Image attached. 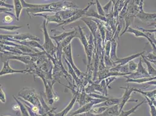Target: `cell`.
I'll use <instances>...</instances> for the list:
<instances>
[{"label":"cell","instance_id":"obj_26","mask_svg":"<svg viewBox=\"0 0 156 116\" xmlns=\"http://www.w3.org/2000/svg\"><path fill=\"white\" fill-rule=\"evenodd\" d=\"M121 102V98H112L108 99L104 103V105L110 106L112 105H116L119 104Z\"/></svg>","mask_w":156,"mask_h":116},{"label":"cell","instance_id":"obj_35","mask_svg":"<svg viewBox=\"0 0 156 116\" xmlns=\"http://www.w3.org/2000/svg\"><path fill=\"white\" fill-rule=\"evenodd\" d=\"M1 7H5V8H9V9H13V8H14V5L8 4L7 3H5V2L1 1Z\"/></svg>","mask_w":156,"mask_h":116},{"label":"cell","instance_id":"obj_37","mask_svg":"<svg viewBox=\"0 0 156 116\" xmlns=\"http://www.w3.org/2000/svg\"><path fill=\"white\" fill-rule=\"evenodd\" d=\"M138 29H139V30L143 31V32H151V33H155V32H156V29H153V30H146V29H144L142 28H140V27H138Z\"/></svg>","mask_w":156,"mask_h":116},{"label":"cell","instance_id":"obj_1","mask_svg":"<svg viewBox=\"0 0 156 116\" xmlns=\"http://www.w3.org/2000/svg\"><path fill=\"white\" fill-rule=\"evenodd\" d=\"M85 28H82L80 26H78V31L79 32V39L84 47L86 57H87V63L86 65L91 64L93 57V54L95 49L94 37L90 33L89 39H87L84 34L83 30Z\"/></svg>","mask_w":156,"mask_h":116},{"label":"cell","instance_id":"obj_20","mask_svg":"<svg viewBox=\"0 0 156 116\" xmlns=\"http://www.w3.org/2000/svg\"><path fill=\"white\" fill-rule=\"evenodd\" d=\"M134 92H137L138 93H140L142 94L143 97H149L150 100H151L153 102L156 101V89L154 90H150V91H144L141 90H138L136 88H134Z\"/></svg>","mask_w":156,"mask_h":116},{"label":"cell","instance_id":"obj_13","mask_svg":"<svg viewBox=\"0 0 156 116\" xmlns=\"http://www.w3.org/2000/svg\"><path fill=\"white\" fill-rule=\"evenodd\" d=\"M79 31L76 30V32L72 34L71 35H70L69 36L67 37L66 39L59 45H57V51L60 52H63V49L65 48V46L69 45L70 44H71L72 40L74 38H78L79 39Z\"/></svg>","mask_w":156,"mask_h":116},{"label":"cell","instance_id":"obj_28","mask_svg":"<svg viewBox=\"0 0 156 116\" xmlns=\"http://www.w3.org/2000/svg\"><path fill=\"white\" fill-rule=\"evenodd\" d=\"M22 26H16V25H9V26H2L0 27V29L4 30H7L9 32H13L20 29Z\"/></svg>","mask_w":156,"mask_h":116},{"label":"cell","instance_id":"obj_31","mask_svg":"<svg viewBox=\"0 0 156 116\" xmlns=\"http://www.w3.org/2000/svg\"><path fill=\"white\" fill-rule=\"evenodd\" d=\"M96 7H97L98 13L102 16H106L107 15L105 13L103 8L101 5L98 0H96Z\"/></svg>","mask_w":156,"mask_h":116},{"label":"cell","instance_id":"obj_10","mask_svg":"<svg viewBox=\"0 0 156 116\" xmlns=\"http://www.w3.org/2000/svg\"><path fill=\"white\" fill-rule=\"evenodd\" d=\"M120 88L124 89L125 90L124 95L121 97V102L119 104V113L122 110V109L125 106V104L128 102H133L132 101H129L131 97V94L133 92H134V88H130L129 85L128 84V86L126 87H121Z\"/></svg>","mask_w":156,"mask_h":116},{"label":"cell","instance_id":"obj_3","mask_svg":"<svg viewBox=\"0 0 156 116\" xmlns=\"http://www.w3.org/2000/svg\"><path fill=\"white\" fill-rule=\"evenodd\" d=\"M1 58L2 62L5 60H16L25 63L26 66L30 65L33 62V59L32 56L12 55L9 53L8 52L2 49H1Z\"/></svg>","mask_w":156,"mask_h":116},{"label":"cell","instance_id":"obj_23","mask_svg":"<svg viewBox=\"0 0 156 116\" xmlns=\"http://www.w3.org/2000/svg\"><path fill=\"white\" fill-rule=\"evenodd\" d=\"M156 80V77L150 78H139V79H131V78H127L126 83H137V84H143L147 82H149L150 81Z\"/></svg>","mask_w":156,"mask_h":116},{"label":"cell","instance_id":"obj_25","mask_svg":"<svg viewBox=\"0 0 156 116\" xmlns=\"http://www.w3.org/2000/svg\"><path fill=\"white\" fill-rule=\"evenodd\" d=\"M145 102H147V101H146V99H145V100H144L143 101L141 102V103H140L139 104H137L136 106H135V107H133V108H132L131 109L129 110H128V111H122H122L120 112L119 115L118 116H129V115H130L131 114L134 113L135 112V111L137 109L138 107H139L140 106H142V105L143 104V103H145Z\"/></svg>","mask_w":156,"mask_h":116},{"label":"cell","instance_id":"obj_30","mask_svg":"<svg viewBox=\"0 0 156 116\" xmlns=\"http://www.w3.org/2000/svg\"><path fill=\"white\" fill-rule=\"evenodd\" d=\"M8 15H6L4 18H3V22L5 23H10L11 22H12L13 20V18H16V17H15L13 14L9 13V12H7Z\"/></svg>","mask_w":156,"mask_h":116},{"label":"cell","instance_id":"obj_43","mask_svg":"<svg viewBox=\"0 0 156 116\" xmlns=\"http://www.w3.org/2000/svg\"><path fill=\"white\" fill-rule=\"evenodd\" d=\"M153 104H154V106H156V101H153Z\"/></svg>","mask_w":156,"mask_h":116},{"label":"cell","instance_id":"obj_36","mask_svg":"<svg viewBox=\"0 0 156 116\" xmlns=\"http://www.w3.org/2000/svg\"><path fill=\"white\" fill-rule=\"evenodd\" d=\"M0 11H1V13H7V12H8L9 11H12V9H9V8H5V7H1Z\"/></svg>","mask_w":156,"mask_h":116},{"label":"cell","instance_id":"obj_6","mask_svg":"<svg viewBox=\"0 0 156 116\" xmlns=\"http://www.w3.org/2000/svg\"><path fill=\"white\" fill-rule=\"evenodd\" d=\"M62 56L64 57L71 64L72 68L76 72L78 77L80 79H82L84 77L85 73L80 71L77 67V66L74 63L73 58H72V53L71 44L65 46V48L63 49V56Z\"/></svg>","mask_w":156,"mask_h":116},{"label":"cell","instance_id":"obj_5","mask_svg":"<svg viewBox=\"0 0 156 116\" xmlns=\"http://www.w3.org/2000/svg\"><path fill=\"white\" fill-rule=\"evenodd\" d=\"M1 39L9 41L10 39H15L18 41H26V40H34L40 42L41 40L37 37L30 33H18L15 34L4 35L1 34Z\"/></svg>","mask_w":156,"mask_h":116},{"label":"cell","instance_id":"obj_39","mask_svg":"<svg viewBox=\"0 0 156 116\" xmlns=\"http://www.w3.org/2000/svg\"><path fill=\"white\" fill-rule=\"evenodd\" d=\"M20 106L19 104H14L12 106V109L14 110H20Z\"/></svg>","mask_w":156,"mask_h":116},{"label":"cell","instance_id":"obj_27","mask_svg":"<svg viewBox=\"0 0 156 116\" xmlns=\"http://www.w3.org/2000/svg\"><path fill=\"white\" fill-rule=\"evenodd\" d=\"M147 102L148 103L150 107V111L151 113V116H156V107L153 104V102L151 100H150L149 97H144Z\"/></svg>","mask_w":156,"mask_h":116},{"label":"cell","instance_id":"obj_22","mask_svg":"<svg viewBox=\"0 0 156 116\" xmlns=\"http://www.w3.org/2000/svg\"><path fill=\"white\" fill-rule=\"evenodd\" d=\"M13 4H14V9L16 13V19L17 20H19L21 12L23 9V7L20 0H13Z\"/></svg>","mask_w":156,"mask_h":116},{"label":"cell","instance_id":"obj_4","mask_svg":"<svg viewBox=\"0 0 156 116\" xmlns=\"http://www.w3.org/2000/svg\"><path fill=\"white\" fill-rule=\"evenodd\" d=\"M18 96L20 98H22L27 101L34 104L37 107L40 105L39 97L34 88L28 87L25 88L18 93Z\"/></svg>","mask_w":156,"mask_h":116},{"label":"cell","instance_id":"obj_34","mask_svg":"<svg viewBox=\"0 0 156 116\" xmlns=\"http://www.w3.org/2000/svg\"><path fill=\"white\" fill-rule=\"evenodd\" d=\"M0 99L1 101L3 103H5L6 102V97H5V94L2 90V88L1 85V89H0Z\"/></svg>","mask_w":156,"mask_h":116},{"label":"cell","instance_id":"obj_40","mask_svg":"<svg viewBox=\"0 0 156 116\" xmlns=\"http://www.w3.org/2000/svg\"><path fill=\"white\" fill-rule=\"evenodd\" d=\"M155 26L156 27V20L155 21L153 22H151L149 24H148V26Z\"/></svg>","mask_w":156,"mask_h":116},{"label":"cell","instance_id":"obj_33","mask_svg":"<svg viewBox=\"0 0 156 116\" xmlns=\"http://www.w3.org/2000/svg\"><path fill=\"white\" fill-rule=\"evenodd\" d=\"M115 80H117V77H110L105 78L106 85H107V87H108V88L111 89V88L110 87V85L111 83H112L113 81H114Z\"/></svg>","mask_w":156,"mask_h":116},{"label":"cell","instance_id":"obj_42","mask_svg":"<svg viewBox=\"0 0 156 116\" xmlns=\"http://www.w3.org/2000/svg\"><path fill=\"white\" fill-rule=\"evenodd\" d=\"M111 1H112V4H113L114 5L115 4V3H116V2L117 1V0H111Z\"/></svg>","mask_w":156,"mask_h":116},{"label":"cell","instance_id":"obj_9","mask_svg":"<svg viewBox=\"0 0 156 116\" xmlns=\"http://www.w3.org/2000/svg\"><path fill=\"white\" fill-rule=\"evenodd\" d=\"M3 66L2 70L0 71V76H3L7 74H13L16 73H21V74H28V69L26 68L25 70H18L13 69L9 66V60H5L3 62Z\"/></svg>","mask_w":156,"mask_h":116},{"label":"cell","instance_id":"obj_46","mask_svg":"<svg viewBox=\"0 0 156 116\" xmlns=\"http://www.w3.org/2000/svg\"><path fill=\"white\" fill-rule=\"evenodd\" d=\"M155 65H156V64H155Z\"/></svg>","mask_w":156,"mask_h":116},{"label":"cell","instance_id":"obj_7","mask_svg":"<svg viewBox=\"0 0 156 116\" xmlns=\"http://www.w3.org/2000/svg\"><path fill=\"white\" fill-rule=\"evenodd\" d=\"M127 78H131V79H139V78H143L153 77H151L148 71L146 70V69L143 67L142 64V59L140 58L139 63L137 64V68L136 71L134 73H132L130 75L125 76Z\"/></svg>","mask_w":156,"mask_h":116},{"label":"cell","instance_id":"obj_17","mask_svg":"<svg viewBox=\"0 0 156 116\" xmlns=\"http://www.w3.org/2000/svg\"><path fill=\"white\" fill-rule=\"evenodd\" d=\"M76 29H74V30H71V31H68V32H62L60 34H59L58 36H50L52 39H54L57 45L60 44L64 39H65L67 37L69 36L70 35H71L72 34L76 32Z\"/></svg>","mask_w":156,"mask_h":116},{"label":"cell","instance_id":"obj_41","mask_svg":"<svg viewBox=\"0 0 156 116\" xmlns=\"http://www.w3.org/2000/svg\"><path fill=\"white\" fill-rule=\"evenodd\" d=\"M54 101H55V102H57V101H58L59 97L57 95H55V96H54Z\"/></svg>","mask_w":156,"mask_h":116},{"label":"cell","instance_id":"obj_11","mask_svg":"<svg viewBox=\"0 0 156 116\" xmlns=\"http://www.w3.org/2000/svg\"><path fill=\"white\" fill-rule=\"evenodd\" d=\"M33 16H41L44 18L47 22V25H48V24L50 23H56L59 25L64 22L63 20L61 19L58 12L55 13L54 15L37 13L34 15Z\"/></svg>","mask_w":156,"mask_h":116},{"label":"cell","instance_id":"obj_32","mask_svg":"<svg viewBox=\"0 0 156 116\" xmlns=\"http://www.w3.org/2000/svg\"><path fill=\"white\" fill-rule=\"evenodd\" d=\"M128 67H129V72L130 73H134L136 71L137 68V64H136L133 60L130 61L128 63Z\"/></svg>","mask_w":156,"mask_h":116},{"label":"cell","instance_id":"obj_24","mask_svg":"<svg viewBox=\"0 0 156 116\" xmlns=\"http://www.w3.org/2000/svg\"><path fill=\"white\" fill-rule=\"evenodd\" d=\"M142 58L143 59V60L144 61V62L145 63V64L147 65V71L149 73L150 75L151 76V77H156V70H155V69L152 66V65L151 64V62L149 61L147 59H146L144 54L142 55Z\"/></svg>","mask_w":156,"mask_h":116},{"label":"cell","instance_id":"obj_29","mask_svg":"<svg viewBox=\"0 0 156 116\" xmlns=\"http://www.w3.org/2000/svg\"><path fill=\"white\" fill-rule=\"evenodd\" d=\"M103 8V9H104L105 14L108 15L110 13L111 11L114 9V5H113L112 1L110 0V1L106 5H105Z\"/></svg>","mask_w":156,"mask_h":116},{"label":"cell","instance_id":"obj_8","mask_svg":"<svg viewBox=\"0 0 156 116\" xmlns=\"http://www.w3.org/2000/svg\"><path fill=\"white\" fill-rule=\"evenodd\" d=\"M94 4H96V2H93V1L90 2L89 3L88 5L85 8L83 9H80V10L78 11V12L76 13L75 15H74L73 16H72L71 18H69V19L65 20L63 23H61L59 25H58L57 26L58 27V26H66V25H69V24H71L72 23H73V22H75V21H76L78 20L81 19L83 18V16H85L86 13L87 12V11L90 9V8L93 5H94Z\"/></svg>","mask_w":156,"mask_h":116},{"label":"cell","instance_id":"obj_45","mask_svg":"<svg viewBox=\"0 0 156 116\" xmlns=\"http://www.w3.org/2000/svg\"><path fill=\"white\" fill-rule=\"evenodd\" d=\"M44 1H49V0H44Z\"/></svg>","mask_w":156,"mask_h":116},{"label":"cell","instance_id":"obj_21","mask_svg":"<svg viewBox=\"0 0 156 116\" xmlns=\"http://www.w3.org/2000/svg\"><path fill=\"white\" fill-rule=\"evenodd\" d=\"M126 32H129V33H131L135 35V37H144L147 39V40H149V37L147 36V34L146 32H143L142 31H140L139 30L137 29H135L133 28H132L131 27H129L128 30H126Z\"/></svg>","mask_w":156,"mask_h":116},{"label":"cell","instance_id":"obj_16","mask_svg":"<svg viewBox=\"0 0 156 116\" xmlns=\"http://www.w3.org/2000/svg\"><path fill=\"white\" fill-rule=\"evenodd\" d=\"M79 10L80 9H71L65 11H59L58 12V13L61 18V19L64 22L65 20L71 18L72 16H73L74 15L77 13Z\"/></svg>","mask_w":156,"mask_h":116},{"label":"cell","instance_id":"obj_2","mask_svg":"<svg viewBox=\"0 0 156 116\" xmlns=\"http://www.w3.org/2000/svg\"><path fill=\"white\" fill-rule=\"evenodd\" d=\"M47 22L46 20H43L41 25L42 32H43L44 37V43L43 45V48H44L45 51L47 53L48 55L51 56L53 58L56 56V52L57 50V46L54 44L52 43V39L49 36L48 32L47 29Z\"/></svg>","mask_w":156,"mask_h":116},{"label":"cell","instance_id":"obj_15","mask_svg":"<svg viewBox=\"0 0 156 116\" xmlns=\"http://www.w3.org/2000/svg\"><path fill=\"white\" fill-rule=\"evenodd\" d=\"M145 53V52L143 51L141 53H136L132 55L129 56L128 57H125L124 58H119L118 60H117V62H115V65L116 66H123V65L128 64L130 61L133 60V59H136V58H139L140 56H141L142 55Z\"/></svg>","mask_w":156,"mask_h":116},{"label":"cell","instance_id":"obj_12","mask_svg":"<svg viewBox=\"0 0 156 116\" xmlns=\"http://www.w3.org/2000/svg\"><path fill=\"white\" fill-rule=\"evenodd\" d=\"M81 20H82L86 26H87L90 31V33L93 35L94 37V40L97 39V35L98 32V25L97 23L94 22L93 20L90 19L89 20L86 19L85 18H82L81 19Z\"/></svg>","mask_w":156,"mask_h":116},{"label":"cell","instance_id":"obj_18","mask_svg":"<svg viewBox=\"0 0 156 116\" xmlns=\"http://www.w3.org/2000/svg\"><path fill=\"white\" fill-rule=\"evenodd\" d=\"M111 41V46L110 58L114 62H117L119 58L117 56V48L118 46V40L115 39H112Z\"/></svg>","mask_w":156,"mask_h":116},{"label":"cell","instance_id":"obj_14","mask_svg":"<svg viewBox=\"0 0 156 116\" xmlns=\"http://www.w3.org/2000/svg\"><path fill=\"white\" fill-rule=\"evenodd\" d=\"M136 18L144 22H153L156 20V13H146L144 11H140Z\"/></svg>","mask_w":156,"mask_h":116},{"label":"cell","instance_id":"obj_19","mask_svg":"<svg viewBox=\"0 0 156 116\" xmlns=\"http://www.w3.org/2000/svg\"><path fill=\"white\" fill-rule=\"evenodd\" d=\"M86 18H93L95 19H98L104 22H107L108 19L107 18V16H102L101 15H100L98 12H96L94 9H89L87 12L86 13L85 16Z\"/></svg>","mask_w":156,"mask_h":116},{"label":"cell","instance_id":"obj_44","mask_svg":"<svg viewBox=\"0 0 156 116\" xmlns=\"http://www.w3.org/2000/svg\"><path fill=\"white\" fill-rule=\"evenodd\" d=\"M154 36H155V38H156V32H155V33H154Z\"/></svg>","mask_w":156,"mask_h":116},{"label":"cell","instance_id":"obj_38","mask_svg":"<svg viewBox=\"0 0 156 116\" xmlns=\"http://www.w3.org/2000/svg\"><path fill=\"white\" fill-rule=\"evenodd\" d=\"M31 110L32 111V112L34 113H38L39 112V107L35 105H33L32 106V107H31Z\"/></svg>","mask_w":156,"mask_h":116}]
</instances>
